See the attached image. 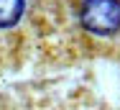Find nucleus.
<instances>
[{
	"mask_svg": "<svg viewBox=\"0 0 120 110\" xmlns=\"http://www.w3.org/2000/svg\"><path fill=\"white\" fill-rule=\"evenodd\" d=\"M23 16V0H0V28H10Z\"/></svg>",
	"mask_w": 120,
	"mask_h": 110,
	"instance_id": "obj_2",
	"label": "nucleus"
},
{
	"mask_svg": "<svg viewBox=\"0 0 120 110\" xmlns=\"http://www.w3.org/2000/svg\"><path fill=\"white\" fill-rule=\"evenodd\" d=\"M82 26L97 36H112L120 28V3L118 0H84L79 10Z\"/></svg>",
	"mask_w": 120,
	"mask_h": 110,
	"instance_id": "obj_1",
	"label": "nucleus"
}]
</instances>
